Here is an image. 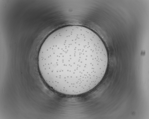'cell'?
I'll list each match as a JSON object with an SVG mask.
<instances>
[{"instance_id": "6da1fadb", "label": "cell", "mask_w": 149, "mask_h": 119, "mask_svg": "<svg viewBox=\"0 0 149 119\" xmlns=\"http://www.w3.org/2000/svg\"><path fill=\"white\" fill-rule=\"evenodd\" d=\"M38 61L48 85L59 93L74 95L90 91L101 81L108 56L104 42L94 32L69 25L48 36L40 48Z\"/></svg>"}]
</instances>
